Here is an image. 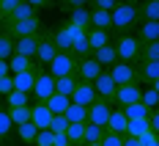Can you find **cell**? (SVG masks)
Wrapping results in <instances>:
<instances>
[{"label":"cell","mask_w":159,"mask_h":146,"mask_svg":"<svg viewBox=\"0 0 159 146\" xmlns=\"http://www.w3.org/2000/svg\"><path fill=\"white\" fill-rule=\"evenodd\" d=\"M30 17H36V8H33V6H28V3L22 0V3L16 6L14 11L6 17V19H3V25H8V22H19V19H30Z\"/></svg>","instance_id":"24"},{"label":"cell","mask_w":159,"mask_h":146,"mask_svg":"<svg viewBox=\"0 0 159 146\" xmlns=\"http://www.w3.org/2000/svg\"><path fill=\"white\" fill-rule=\"evenodd\" d=\"M66 127H69L66 116H52V121H49V132H66Z\"/></svg>","instance_id":"43"},{"label":"cell","mask_w":159,"mask_h":146,"mask_svg":"<svg viewBox=\"0 0 159 146\" xmlns=\"http://www.w3.org/2000/svg\"><path fill=\"white\" fill-rule=\"evenodd\" d=\"M66 121L71 124V121H77V124H85L88 121V110L85 108H80V105H71V99H69V108H66Z\"/></svg>","instance_id":"32"},{"label":"cell","mask_w":159,"mask_h":146,"mask_svg":"<svg viewBox=\"0 0 159 146\" xmlns=\"http://www.w3.org/2000/svg\"><path fill=\"white\" fill-rule=\"evenodd\" d=\"M91 58H93L102 69H110V66L118 61V55H115V47H112V44H107V47H102V50H93Z\"/></svg>","instance_id":"20"},{"label":"cell","mask_w":159,"mask_h":146,"mask_svg":"<svg viewBox=\"0 0 159 146\" xmlns=\"http://www.w3.org/2000/svg\"><path fill=\"white\" fill-rule=\"evenodd\" d=\"M132 3H145V0H132Z\"/></svg>","instance_id":"53"},{"label":"cell","mask_w":159,"mask_h":146,"mask_svg":"<svg viewBox=\"0 0 159 146\" xmlns=\"http://www.w3.org/2000/svg\"><path fill=\"white\" fill-rule=\"evenodd\" d=\"M14 88V83H11V75H6V77H0V97H6L8 91Z\"/></svg>","instance_id":"47"},{"label":"cell","mask_w":159,"mask_h":146,"mask_svg":"<svg viewBox=\"0 0 159 146\" xmlns=\"http://www.w3.org/2000/svg\"><path fill=\"white\" fill-rule=\"evenodd\" d=\"M14 130H16V135H19V141H25V144H33V141H36V132H39L33 121H25V124H19Z\"/></svg>","instance_id":"35"},{"label":"cell","mask_w":159,"mask_h":146,"mask_svg":"<svg viewBox=\"0 0 159 146\" xmlns=\"http://www.w3.org/2000/svg\"><path fill=\"white\" fill-rule=\"evenodd\" d=\"M52 146H71V144H69L66 132H52Z\"/></svg>","instance_id":"48"},{"label":"cell","mask_w":159,"mask_h":146,"mask_svg":"<svg viewBox=\"0 0 159 146\" xmlns=\"http://www.w3.org/2000/svg\"><path fill=\"white\" fill-rule=\"evenodd\" d=\"M33 61L30 58H22V55H11L8 58V72L11 75H19V72H25V69H30Z\"/></svg>","instance_id":"36"},{"label":"cell","mask_w":159,"mask_h":146,"mask_svg":"<svg viewBox=\"0 0 159 146\" xmlns=\"http://www.w3.org/2000/svg\"><path fill=\"white\" fill-rule=\"evenodd\" d=\"M44 105H47V110L52 116H63L66 108H69V97H61V94H52L49 99H44Z\"/></svg>","instance_id":"27"},{"label":"cell","mask_w":159,"mask_h":146,"mask_svg":"<svg viewBox=\"0 0 159 146\" xmlns=\"http://www.w3.org/2000/svg\"><path fill=\"white\" fill-rule=\"evenodd\" d=\"M6 28V36L8 39H22V36H36V33H41V19H39V14L30 17V19H19V22H8V25H3Z\"/></svg>","instance_id":"2"},{"label":"cell","mask_w":159,"mask_h":146,"mask_svg":"<svg viewBox=\"0 0 159 146\" xmlns=\"http://www.w3.org/2000/svg\"><path fill=\"white\" fill-rule=\"evenodd\" d=\"M33 144H36V146H52V132H49V130H39Z\"/></svg>","instance_id":"44"},{"label":"cell","mask_w":159,"mask_h":146,"mask_svg":"<svg viewBox=\"0 0 159 146\" xmlns=\"http://www.w3.org/2000/svg\"><path fill=\"white\" fill-rule=\"evenodd\" d=\"M104 69L96 64L93 58H82V61H77V69H74V77H77L80 83H93L99 75H102Z\"/></svg>","instance_id":"12"},{"label":"cell","mask_w":159,"mask_h":146,"mask_svg":"<svg viewBox=\"0 0 159 146\" xmlns=\"http://www.w3.org/2000/svg\"><path fill=\"white\" fill-rule=\"evenodd\" d=\"M58 55V50H55V44H52V31H41V36H39V47H36V64L39 66H49V61Z\"/></svg>","instance_id":"6"},{"label":"cell","mask_w":159,"mask_h":146,"mask_svg":"<svg viewBox=\"0 0 159 146\" xmlns=\"http://www.w3.org/2000/svg\"><path fill=\"white\" fill-rule=\"evenodd\" d=\"M104 138V127H96V124H88L85 121V130H82V146L85 144H99Z\"/></svg>","instance_id":"31"},{"label":"cell","mask_w":159,"mask_h":146,"mask_svg":"<svg viewBox=\"0 0 159 146\" xmlns=\"http://www.w3.org/2000/svg\"><path fill=\"white\" fill-rule=\"evenodd\" d=\"M14 130V124H11V116H8V108L0 102V138H8V132Z\"/></svg>","instance_id":"39"},{"label":"cell","mask_w":159,"mask_h":146,"mask_svg":"<svg viewBox=\"0 0 159 146\" xmlns=\"http://www.w3.org/2000/svg\"><path fill=\"white\" fill-rule=\"evenodd\" d=\"M107 75L112 77V83H115V85H134V83H137L134 64H121V61H115V64L107 69Z\"/></svg>","instance_id":"7"},{"label":"cell","mask_w":159,"mask_h":146,"mask_svg":"<svg viewBox=\"0 0 159 146\" xmlns=\"http://www.w3.org/2000/svg\"><path fill=\"white\" fill-rule=\"evenodd\" d=\"M8 116H11V124L19 127V124L30 121V105H25V108H8Z\"/></svg>","instance_id":"34"},{"label":"cell","mask_w":159,"mask_h":146,"mask_svg":"<svg viewBox=\"0 0 159 146\" xmlns=\"http://www.w3.org/2000/svg\"><path fill=\"white\" fill-rule=\"evenodd\" d=\"M69 25L82 28V31H91V11H88V8H74V11H69Z\"/></svg>","instance_id":"22"},{"label":"cell","mask_w":159,"mask_h":146,"mask_svg":"<svg viewBox=\"0 0 159 146\" xmlns=\"http://www.w3.org/2000/svg\"><path fill=\"white\" fill-rule=\"evenodd\" d=\"M91 11V28H99V31H110V11H99V8H88Z\"/></svg>","instance_id":"28"},{"label":"cell","mask_w":159,"mask_h":146,"mask_svg":"<svg viewBox=\"0 0 159 146\" xmlns=\"http://www.w3.org/2000/svg\"><path fill=\"white\" fill-rule=\"evenodd\" d=\"M71 105H80V108H88L91 102L96 99V91H93V83H77L74 94H71Z\"/></svg>","instance_id":"13"},{"label":"cell","mask_w":159,"mask_h":146,"mask_svg":"<svg viewBox=\"0 0 159 146\" xmlns=\"http://www.w3.org/2000/svg\"><path fill=\"white\" fill-rule=\"evenodd\" d=\"M6 108H25V105H30V94H22V91H16L11 88L8 94H6V102H3Z\"/></svg>","instance_id":"30"},{"label":"cell","mask_w":159,"mask_h":146,"mask_svg":"<svg viewBox=\"0 0 159 146\" xmlns=\"http://www.w3.org/2000/svg\"><path fill=\"white\" fill-rule=\"evenodd\" d=\"M110 22H112L115 31H121L124 36H126V31H132V28L137 25V3L121 0V3L110 11Z\"/></svg>","instance_id":"1"},{"label":"cell","mask_w":159,"mask_h":146,"mask_svg":"<svg viewBox=\"0 0 159 146\" xmlns=\"http://www.w3.org/2000/svg\"><path fill=\"white\" fill-rule=\"evenodd\" d=\"M118 3H121V0H91L88 6H91V8H99V11H112Z\"/></svg>","instance_id":"42"},{"label":"cell","mask_w":159,"mask_h":146,"mask_svg":"<svg viewBox=\"0 0 159 146\" xmlns=\"http://www.w3.org/2000/svg\"><path fill=\"white\" fill-rule=\"evenodd\" d=\"M140 102H143L148 110H157V85H148V91L140 94Z\"/></svg>","instance_id":"41"},{"label":"cell","mask_w":159,"mask_h":146,"mask_svg":"<svg viewBox=\"0 0 159 146\" xmlns=\"http://www.w3.org/2000/svg\"><path fill=\"white\" fill-rule=\"evenodd\" d=\"M112 105L110 99H102V97H96L85 110H88V124H96V127H104L107 124V119H110V113H112Z\"/></svg>","instance_id":"3"},{"label":"cell","mask_w":159,"mask_h":146,"mask_svg":"<svg viewBox=\"0 0 159 146\" xmlns=\"http://www.w3.org/2000/svg\"><path fill=\"white\" fill-rule=\"evenodd\" d=\"M74 69H77V61H74L69 52H58V55L49 61V77H52V80L69 77V75H74Z\"/></svg>","instance_id":"5"},{"label":"cell","mask_w":159,"mask_h":146,"mask_svg":"<svg viewBox=\"0 0 159 146\" xmlns=\"http://www.w3.org/2000/svg\"><path fill=\"white\" fill-rule=\"evenodd\" d=\"M52 44H55V50L58 52H69V47H71V33H69V28H58V31H52Z\"/></svg>","instance_id":"25"},{"label":"cell","mask_w":159,"mask_h":146,"mask_svg":"<svg viewBox=\"0 0 159 146\" xmlns=\"http://www.w3.org/2000/svg\"><path fill=\"white\" fill-rule=\"evenodd\" d=\"M121 110H124V116H126V121H140V119H148V113H151L143 102H132V105L121 108Z\"/></svg>","instance_id":"26"},{"label":"cell","mask_w":159,"mask_h":146,"mask_svg":"<svg viewBox=\"0 0 159 146\" xmlns=\"http://www.w3.org/2000/svg\"><path fill=\"white\" fill-rule=\"evenodd\" d=\"M6 75H11L8 72V61H0V77H6Z\"/></svg>","instance_id":"51"},{"label":"cell","mask_w":159,"mask_h":146,"mask_svg":"<svg viewBox=\"0 0 159 146\" xmlns=\"http://www.w3.org/2000/svg\"><path fill=\"white\" fill-rule=\"evenodd\" d=\"M134 72H137V83H145V85L159 83V61H137Z\"/></svg>","instance_id":"11"},{"label":"cell","mask_w":159,"mask_h":146,"mask_svg":"<svg viewBox=\"0 0 159 146\" xmlns=\"http://www.w3.org/2000/svg\"><path fill=\"white\" fill-rule=\"evenodd\" d=\"M115 47V55L121 64H134L137 61V52H140V44L134 36H118V41H112Z\"/></svg>","instance_id":"4"},{"label":"cell","mask_w":159,"mask_h":146,"mask_svg":"<svg viewBox=\"0 0 159 146\" xmlns=\"http://www.w3.org/2000/svg\"><path fill=\"white\" fill-rule=\"evenodd\" d=\"M107 44H112L110 31H99V28H91V31H88V47H91V52L107 47Z\"/></svg>","instance_id":"21"},{"label":"cell","mask_w":159,"mask_h":146,"mask_svg":"<svg viewBox=\"0 0 159 146\" xmlns=\"http://www.w3.org/2000/svg\"><path fill=\"white\" fill-rule=\"evenodd\" d=\"M14 55V39H8L6 33H0V61H8Z\"/></svg>","instance_id":"40"},{"label":"cell","mask_w":159,"mask_h":146,"mask_svg":"<svg viewBox=\"0 0 159 146\" xmlns=\"http://www.w3.org/2000/svg\"><path fill=\"white\" fill-rule=\"evenodd\" d=\"M85 146H102V144H85Z\"/></svg>","instance_id":"52"},{"label":"cell","mask_w":159,"mask_h":146,"mask_svg":"<svg viewBox=\"0 0 159 146\" xmlns=\"http://www.w3.org/2000/svg\"><path fill=\"white\" fill-rule=\"evenodd\" d=\"M82 130H85V124H77V121H71L66 127V138L71 146H82Z\"/></svg>","instance_id":"37"},{"label":"cell","mask_w":159,"mask_h":146,"mask_svg":"<svg viewBox=\"0 0 159 146\" xmlns=\"http://www.w3.org/2000/svg\"><path fill=\"white\" fill-rule=\"evenodd\" d=\"M115 88H118V85L112 83V77L107 75V69H104V72H102V75L93 80V91H96V97H102V99H110V102H112Z\"/></svg>","instance_id":"16"},{"label":"cell","mask_w":159,"mask_h":146,"mask_svg":"<svg viewBox=\"0 0 159 146\" xmlns=\"http://www.w3.org/2000/svg\"><path fill=\"white\" fill-rule=\"evenodd\" d=\"M137 61H159V41H148V44H140ZM137 61H134V64H137Z\"/></svg>","instance_id":"33"},{"label":"cell","mask_w":159,"mask_h":146,"mask_svg":"<svg viewBox=\"0 0 159 146\" xmlns=\"http://www.w3.org/2000/svg\"><path fill=\"white\" fill-rule=\"evenodd\" d=\"M39 36L41 33H36V36H22V39H16L14 41V55H22V58H36V47H39Z\"/></svg>","instance_id":"14"},{"label":"cell","mask_w":159,"mask_h":146,"mask_svg":"<svg viewBox=\"0 0 159 146\" xmlns=\"http://www.w3.org/2000/svg\"><path fill=\"white\" fill-rule=\"evenodd\" d=\"M121 146H143L140 138H129V135H121Z\"/></svg>","instance_id":"50"},{"label":"cell","mask_w":159,"mask_h":146,"mask_svg":"<svg viewBox=\"0 0 159 146\" xmlns=\"http://www.w3.org/2000/svg\"><path fill=\"white\" fill-rule=\"evenodd\" d=\"M140 22H159V3L157 0L137 3V25Z\"/></svg>","instance_id":"17"},{"label":"cell","mask_w":159,"mask_h":146,"mask_svg":"<svg viewBox=\"0 0 159 146\" xmlns=\"http://www.w3.org/2000/svg\"><path fill=\"white\" fill-rule=\"evenodd\" d=\"M137 44H148V41H159V22H140L137 33H134Z\"/></svg>","instance_id":"18"},{"label":"cell","mask_w":159,"mask_h":146,"mask_svg":"<svg viewBox=\"0 0 159 146\" xmlns=\"http://www.w3.org/2000/svg\"><path fill=\"white\" fill-rule=\"evenodd\" d=\"M77 77L74 75H69V77H58L55 80V94H61V97H71L74 94V88H77Z\"/></svg>","instance_id":"29"},{"label":"cell","mask_w":159,"mask_h":146,"mask_svg":"<svg viewBox=\"0 0 159 146\" xmlns=\"http://www.w3.org/2000/svg\"><path fill=\"white\" fill-rule=\"evenodd\" d=\"M30 121L36 124V130H49L52 113L47 110V105H44V102H30Z\"/></svg>","instance_id":"15"},{"label":"cell","mask_w":159,"mask_h":146,"mask_svg":"<svg viewBox=\"0 0 159 146\" xmlns=\"http://www.w3.org/2000/svg\"><path fill=\"white\" fill-rule=\"evenodd\" d=\"M102 146H121V135H112V132H104V138L99 141Z\"/></svg>","instance_id":"46"},{"label":"cell","mask_w":159,"mask_h":146,"mask_svg":"<svg viewBox=\"0 0 159 146\" xmlns=\"http://www.w3.org/2000/svg\"><path fill=\"white\" fill-rule=\"evenodd\" d=\"M148 130V124H145V119H140V121H126V132L124 135H129V138H143Z\"/></svg>","instance_id":"38"},{"label":"cell","mask_w":159,"mask_h":146,"mask_svg":"<svg viewBox=\"0 0 159 146\" xmlns=\"http://www.w3.org/2000/svg\"><path fill=\"white\" fill-rule=\"evenodd\" d=\"M104 132H112V135H124L126 132V116L121 108H112L110 119H107V124H104Z\"/></svg>","instance_id":"19"},{"label":"cell","mask_w":159,"mask_h":146,"mask_svg":"<svg viewBox=\"0 0 159 146\" xmlns=\"http://www.w3.org/2000/svg\"><path fill=\"white\" fill-rule=\"evenodd\" d=\"M140 94H143L140 83H134V85H118L115 94H112V105L115 108H126L132 102H140Z\"/></svg>","instance_id":"8"},{"label":"cell","mask_w":159,"mask_h":146,"mask_svg":"<svg viewBox=\"0 0 159 146\" xmlns=\"http://www.w3.org/2000/svg\"><path fill=\"white\" fill-rule=\"evenodd\" d=\"M69 55L74 58V61H82V58H91V47H88V36H80L71 41V47H69Z\"/></svg>","instance_id":"23"},{"label":"cell","mask_w":159,"mask_h":146,"mask_svg":"<svg viewBox=\"0 0 159 146\" xmlns=\"http://www.w3.org/2000/svg\"><path fill=\"white\" fill-rule=\"evenodd\" d=\"M91 0H61V8H66V11H74V8H85Z\"/></svg>","instance_id":"45"},{"label":"cell","mask_w":159,"mask_h":146,"mask_svg":"<svg viewBox=\"0 0 159 146\" xmlns=\"http://www.w3.org/2000/svg\"><path fill=\"white\" fill-rule=\"evenodd\" d=\"M25 3L33 6L36 11H39V8H52V0H25Z\"/></svg>","instance_id":"49"},{"label":"cell","mask_w":159,"mask_h":146,"mask_svg":"<svg viewBox=\"0 0 159 146\" xmlns=\"http://www.w3.org/2000/svg\"><path fill=\"white\" fill-rule=\"evenodd\" d=\"M55 94V80L49 77V72H39L36 75V83H33V97H36V102H44V99H49Z\"/></svg>","instance_id":"10"},{"label":"cell","mask_w":159,"mask_h":146,"mask_svg":"<svg viewBox=\"0 0 159 146\" xmlns=\"http://www.w3.org/2000/svg\"><path fill=\"white\" fill-rule=\"evenodd\" d=\"M44 66H39L36 61H33L30 69H25V72H19V75H11V83H14L16 91H22V94H30L33 91V83H36V75L41 72Z\"/></svg>","instance_id":"9"},{"label":"cell","mask_w":159,"mask_h":146,"mask_svg":"<svg viewBox=\"0 0 159 146\" xmlns=\"http://www.w3.org/2000/svg\"><path fill=\"white\" fill-rule=\"evenodd\" d=\"M0 19H3V17H0Z\"/></svg>","instance_id":"54"}]
</instances>
